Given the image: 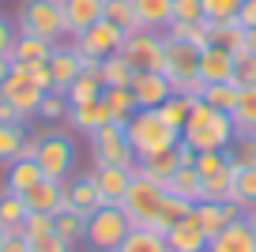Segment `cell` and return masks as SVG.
<instances>
[{
	"instance_id": "obj_26",
	"label": "cell",
	"mask_w": 256,
	"mask_h": 252,
	"mask_svg": "<svg viewBox=\"0 0 256 252\" xmlns=\"http://www.w3.org/2000/svg\"><path fill=\"white\" fill-rule=\"evenodd\" d=\"M26 204L23 196H16V192H8L4 184H0V230L8 237H19L23 234V222H26Z\"/></svg>"
},
{
	"instance_id": "obj_14",
	"label": "cell",
	"mask_w": 256,
	"mask_h": 252,
	"mask_svg": "<svg viewBox=\"0 0 256 252\" xmlns=\"http://www.w3.org/2000/svg\"><path fill=\"white\" fill-rule=\"evenodd\" d=\"M128 90H132L140 110H158V106L174 94V83H170L162 72H136L132 83H128Z\"/></svg>"
},
{
	"instance_id": "obj_54",
	"label": "cell",
	"mask_w": 256,
	"mask_h": 252,
	"mask_svg": "<svg viewBox=\"0 0 256 252\" xmlns=\"http://www.w3.org/2000/svg\"><path fill=\"white\" fill-rule=\"evenodd\" d=\"M0 252H30V241H26L23 234H19V237H8V241H4V248H0Z\"/></svg>"
},
{
	"instance_id": "obj_23",
	"label": "cell",
	"mask_w": 256,
	"mask_h": 252,
	"mask_svg": "<svg viewBox=\"0 0 256 252\" xmlns=\"http://www.w3.org/2000/svg\"><path fill=\"white\" fill-rule=\"evenodd\" d=\"M49 53H53V42L34 38V34H16L8 60H12V64H26V68H34V64H46Z\"/></svg>"
},
{
	"instance_id": "obj_30",
	"label": "cell",
	"mask_w": 256,
	"mask_h": 252,
	"mask_svg": "<svg viewBox=\"0 0 256 252\" xmlns=\"http://www.w3.org/2000/svg\"><path fill=\"white\" fill-rule=\"evenodd\" d=\"M53 234L60 237V241H68L72 248H80V244H87V218L64 207V211L53 214Z\"/></svg>"
},
{
	"instance_id": "obj_24",
	"label": "cell",
	"mask_w": 256,
	"mask_h": 252,
	"mask_svg": "<svg viewBox=\"0 0 256 252\" xmlns=\"http://www.w3.org/2000/svg\"><path fill=\"white\" fill-rule=\"evenodd\" d=\"M68 124H72L76 132L90 136V132H98L102 124H113V120H110V110H106V102H102V98H94V102L72 106V110H68Z\"/></svg>"
},
{
	"instance_id": "obj_31",
	"label": "cell",
	"mask_w": 256,
	"mask_h": 252,
	"mask_svg": "<svg viewBox=\"0 0 256 252\" xmlns=\"http://www.w3.org/2000/svg\"><path fill=\"white\" fill-rule=\"evenodd\" d=\"M166 192H170V196L188 200V204H200V196H204V177L196 174L192 166H181V170L166 181Z\"/></svg>"
},
{
	"instance_id": "obj_12",
	"label": "cell",
	"mask_w": 256,
	"mask_h": 252,
	"mask_svg": "<svg viewBox=\"0 0 256 252\" xmlns=\"http://www.w3.org/2000/svg\"><path fill=\"white\" fill-rule=\"evenodd\" d=\"M192 158H196V150H188L184 143H177V147H170V150H154V154L140 158V166H136V170L166 184L170 177H174L177 170H181V166H192Z\"/></svg>"
},
{
	"instance_id": "obj_3",
	"label": "cell",
	"mask_w": 256,
	"mask_h": 252,
	"mask_svg": "<svg viewBox=\"0 0 256 252\" xmlns=\"http://www.w3.org/2000/svg\"><path fill=\"white\" fill-rule=\"evenodd\" d=\"M16 34H34L53 46L68 38V23H64V4L60 0H23L16 16Z\"/></svg>"
},
{
	"instance_id": "obj_13",
	"label": "cell",
	"mask_w": 256,
	"mask_h": 252,
	"mask_svg": "<svg viewBox=\"0 0 256 252\" xmlns=\"http://www.w3.org/2000/svg\"><path fill=\"white\" fill-rule=\"evenodd\" d=\"M64 207L76 211V214H83V218H90V214L102 207L94 174H72L68 181H64Z\"/></svg>"
},
{
	"instance_id": "obj_56",
	"label": "cell",
	"mask_w": 256,
	"mask_h": 252,
	"mask_svg": "<svg viewBox=\"0 0 256 252\" xmlns=\"http://www.w3.org/2000/svg\"><path fill=\"white\" fill-rule=\"evenodd\" d=\"M8 72H12V60H8V56H0V83L8 79Z\"/></svg>"
},
{
	"instance_id": "obj_43",
	"label": "cell",
	"mask_w": 256,
	"mask_h": 252,
	"mask_svg": "<svg viewBox=\"0 0 256 252\" xmlns=\"http://www.w3.org/2000/svg\"><path fill=\"white\" fill-rule=\"evenodd\" d=\"M68 110H72V106H68V98H64L60 90H46V98H42L34 117L46 120V124H60V120H68Z\"/></svg>"
},
{
	"instance_id": "obj_37",
	"label": "cell",
	"mask_w": 256,
	"mask_h": 252,
	"mask_svg": "<svg viewBox=\"0 0 256 252\" xmlns=\"http://www.w3.org/2000/svg\"><path fill=\"white\" fill-rule=\"evenodd\" d=\"M192 106H196V98H192V94H170L166 102L158 106V117L166 120L174 132H181L184 120H188V113H192Z\"/></svg>"
},
{
	"instance_id": "obj_35",
	"label": "cell",
	"mask_w": 256,
	"mask_h": 252,
	"mask_svg": "<svg viewBox=\"0 0 256 252\" xmlns=\"http://www.w3.org/2000/svg\"><path fill=\"white\" fill-rule=\"evenodd\" d=\"M230 204L238 207L241 214H248L256 207V166L234 174V200H230Z\"/></svg>"
},
{
	"instance_id": "obj_15",
	"label": "cell",
	"mask_w": 256,
	"mask_h": 252,
	"mask_svg": "<svg viewBox=\"0 0 256 252\" xmlns=\"http://www.w3.org/2000/svg\"><path fill=\"white\" fill-rule=\"evenodd\" d=\"M46 68H49V76H53V90H60V94H64V90L72 87V79L83 72V56L76 53L72 42H60V46H53Z\"/></svg>"
},
{
	"instance_id": "obj_49",
	"label": "cell",
	"mask_w": 256,
	"mask_h": 252,
	"mask_svg": "<svg viewBox=\"0 0 256 252\" xmlns=\"http://www.w3.org/2000/svg\"><path fill=\"white\" fill-rule=\"evenodd\" d=\"M174 19L177 23H200L204 19V0H174Z\"/></svg>"
},
{
	"instance_id": "obj_29",
	"label": "cell",
	"mask_w": 256,
	"mask_h": 252,
	"mask_svg": "<svg viewBox=\"0 0 256 252\" xmlns=\"http://www.w3.org/2000/svg\"><path fill=\"white\" fill-rule=\"evenodd\" d=\"M117 252H170V244H166V234H158V230L132 226L128 237L117 244Z\"/></svg>"
},
{
	"instance_id": "obj_5",
	"label": "cell",
	"mask_w": 256,
	"mask_h": 252,
	"mask_svg": "<svg viewBox=\"0 0 256 252\" xmlns=\"http://www.w3.org/2000/svg\"><path fill=\"white\" fill-rule=\"evenodd\" d=\"M162 204H166V184L136 170V174H132V184H128V192H124V200H120V211L128 214V222L151 230L154 218H158V211H162Z\"/></svg>"
},
{
	"instance_id": "obj_50",
	"label": "cell",
	"mask_w": 256,
	"mask_h": 252,
	"mask_svg": "<svg viewBox=\"0 0 256 252\" xmlns=\"http://www.w3.org/2000/svg\"><path fill=\"white\" fill-rule=\"evenodd\" d=\"M30 252H76L68 241H60L56 234H49V237H34L30 241Z\"/></svg>"
},
{
	"instance_id": "obj_17",
	"label": "cell",
	"mask_w": 256,
	"mask_h": 252,
	"mask_svg": "<svg viewBox=\"0 0 256 252\" xmlns=\"http://www.w3.org/2000/svg\"><path fill=\"white\" fill-rule=\"evenodd\" d=\"M208 252H256V234L248 226V218H234L226 230H218L208 241Z\"/></svg>"
},
{
	"instance_id": "obj_58",
	"label": "cell",
	"mask_w": 256,
	"mask_h": 252,
	"mask_svg": "<svg viewBox=\"0 0 256 252\" xmlns=\"http://www.w3.org/2000/svg\"><path fill=\"white\" fill-rule=\"evenodd\" d=\"M245 218H248V226H252V234H256V207H252V211L245 214Z\"/></svg>"
},
{
	"instance_id": "obj_39",
	"label": "cell",
	"mask_w": 256,
	"mask_h": 252,
	"mask_svg": "<svg viewBox=\"0 0 256 252\" xmlns=\"http://www.w3.org/2000/svg\"><path fill=\"white\" fill-rule=\"evenodd\" d=\"M98 76H102V87H128L132 76H136V68L117 53V56H110V60L98 64Z\"/></svg>"
},
{
	"instance_id": "obj_33",
	"label": "cell",
	"mask_w": 256,
	"mask_h": 252,
	"mask_svg": "<svg viewBox=\"0 0 256 252\" xmlns=\"http://www.w3.org/2000/svg\"><path fill=\"white\" fill-rule=\"evenodd\" d=\"M102 102H106V110H110V120H113V124H124V120L140 110L128 87H106V90H102Z\"/></svg>"
},
{
	"instance_id": "obj_41",
	"label": "cell",
	"mask_w": 256,
	"mask_h": 252,
	"mask_svg": "<svg viewBox=\"0 0 256 252\" xmlns=\"http://www.w3.org/2000/svg\"><path fill=\"white\" fill-rule=\"evenodd\" d=\"M238 94H241V90L234 87V83H204V94L200 98L211 106V110H218V113H234Z\"/></svg>"
},
{
	"instance_id": "obj_46",
	"label": "cell",
	"mask_w": 256,
	"mask_h": 252,
	"mask_svg": "<svg viewBox=\"0 0 256 252\" xmlns=\"http://www.w3.org/2000/svg\"><path fill=\"white\" fill-rule=\"evenodd\" d=\"M241 12V0H204V19H211V23H230V19H238Z\"/></svg>"
},
{
	"instance_id": "obj_45",
	"label": "cell",
	"mask_w": 256,
	"mask_h": 252,
	"mask_svg": "<svg viewBox=\"0 0 256 252\" xmlns=\"http://www.w3.org/2000/svg\"><path fill=\"white\" fill-rule=\"evenodd\" d=\"M234 87L245 90V87H256V56L248 49L234 53Z\"/></svg>"
},
{
	"instance_id": "obj_55",
	"label": "cell",
	"mask_w": 256,
	"mask_h": 252,
	"mask_svg": "<svg viewBox=\"0 0 256 252\" xmlns=\"http://www.w3.org/2000/svg\"><path fill=\"white\" fill-rule=\"evenodd\" d=\"M38 154V136H26L23 140V150H19V158H34Z\"/></svg>"
},
{
	"instance_id": "obj_1",
	"label": "cell",
	"mask_w": 256,
	"mask_h": 252,
	"mask_svg": "<svg viewBox=\"0 0 256 252\" xmlns=\"http://www.w3.org/2000/svg\"><path fill=\"white\" fill-rule=\"evenodd\" d=\"M230 140H234L230 113H218V110H211L204 98H196V106H192L188 120H184V128H181V143L200 154V150H226Z\"/></svg>"
},
{
	"instance_id": "obj_11",
	"label": "cell",
	"mask_w": 256,
	"mask_h": 252,
	"mask_svg": "<svg viewBox=\"0 0 256 252\" xmlns=\"http://www.w3.org/2000/svg\"><path fill=\"white\" fill-rule=\"evenodd\" d=\"M0 98H4V102H12L26 120H30L34 113H38L46 90H42V83L34 79V68H26V64H12L8 79L0 83Z\"/></svg>"
},
{
	"instance_id": "obj_4",
	"label": "cell",
	"mask_w": 256,
	"mask_h": 252,
	"mask_svg": "<svg viewBox=\"0 0 256 252\" xmlns=\"http://www.w3.org/2000/svg\"><path fill=\"white\" fill-rule=\"evenodd\" d=\"M34 162L42 166V174L49 181H68L76 174V162H80V147H76V140L68 132L46 128V132H38V154H34Z\"/></svg>"
},
{
	"instance_id": "obj_9",
	"label": "cell",
	"mask_w": 256,
	"mask_h": 252,
	"mask_svg": "<svg viewBox=\"0 0 256 252\" xmlns=\"http://www.w3.org/2000/svg\"><path fill=\"white\" fill-rule=\"evenodd\" d=\"M132 222L120 207H98L87 218V248L90 252H117V244L128 237Z\"/></svg>"
},
{
	"instance_id": "obj_47",
	"label": "cell",
	"mask_w": 256,
	"mask_h": 252,
	"mask_svg": "<svg viewBox=\"0 0 256 252\" xmlns=\"http://www.w3.org/2000/svg\"><path fill=\"white\" fill-rule=\"evenodd\" d=\"M226 150H200V154L192 158V170L200 177H211V174H218V170H226Z\"/></svg>"
},
{
	"instance_id": "obj_51",
	"label": "cell",
	"mask_w": 256,
	"mask_h": 252,
	"mask_svg": "<svg viewBox=\"0 0 256 252\" xmlns=\"http://www.w3.org/2000/svg\"><path fill=\"white\" fill-rule=\"evenodd\" d=\"M12 42H16V26H12L4 16H0V56H8V53H12Z\"/></svg>"
},
{
	"instance_id": "obj_42",
	"label": "cell",
	"mask_w": 256,
	"mask_h": 252,
	"mask_svg": "<svg viewBox=\"0 0 256 252\" xmlns=\"http://www.w3.org/2000/svg\"><path fill=\"white\" fill-rule=\"evenodd\" d=\"M192 207H196V204H188V200H181V196H170V192H166V204H162V211H158V218H154V226H151V230L166 234V230L174 226V222L188 218V214H192Z\"/></svg>"
},
{
	"instance_id": "obj_34",
	"label": "cell",
	"mask_w": 256,
	"mask_h": 252,
	"mask_svg": "<svg viewBox=\"0 0 256 252\" xmlns=\"http://www.w3.org/2000/svg\"><path fill=\"white\" fill-rule=\"evenodd\" d=\"M230 120H234V132L256 136V87H245L238 94V106H234Z\"/></svg>"
},
{
	"instance_id": "obj_40",
	"label": "cell",
	"mask_w": 256,
	"mask_h": 252,
	"mask_svg": "<svg viewBox=\"0 0 256 252\" xmlns=\"http://www.w3.org/2000/svg\"><path fill=\"white\" fill-rule=\"evenodd\" d=\"M106 19H110L117 30H124V34L144 30V26H140L136 8H132V0H106Z\"/></svg>"
},
{
	"instance_id": "obj_22",
	"label": "cell",
	"mask_w": 256,
	"mask_h": 252,
	"mask_svg": "<svg viewBox=\"0 0 256 252\" xmlns=\"http://www.w3.org/2000/svg\"><path fill=\"white\" fill-rule=\"evenodd\" d=\"M23 204H26V211H42V214L64 211V181H49V177H42L30 192H23Z\"/></svg>"
},
{
	"instance_id": "obj_18",
	"label": "cell",
	"mask_w": 256,
	"mask_h": 252,
	"mask_svg": "<svg viewBox=\"0 0 256 252\" xmlns=\"http://www.w3.org/2000/svg\"><path fill=\"white\" fill-rule=\"evenodd\" d=\"M64 4V23H68V38L83 34L87 26H94L98 19H106V0H60Z\"/></svg>"
},
{
	"instance_id": "obj_32",
	"label": "cell",
	"mask_w": 256,
	"mask_h": 252,
	"mask_svg": "<svg viewBox=\"0 0 256 252\" xmlns=\"http://www.w3.org/2000/svg\"><path fill=\"white\" fill-rule=\"evenodd\" d=\"M208 26H211V46H222V49H230V53L248 49V30L238 19H230V23H211L208 19Z\"/></svg>"
},
{
	"instance_id": "obj_38",
	"label": "cell",
	"mask_w": 256,
	"mask_h": 252,
	"mask_svg": "<svg viewBox=\"0 0 256 252\" xmlns=\"http://www.w3.org/2000/svg\"><path fill=\"white\" fill-rule=\"evenodd\" d=\"M234 174L238 170H218V174H211V177H204V196L200 200H215V204H230L234 200Z\"/></svg>"
},
{
	"instance_id": "obj_52",
	"label": "cell",
	"mask_w": 256,
	"mask_h": 252,
	"mask_svg": "<svg viewBox=\"0 0 256 252\" xmlns=\"http://www.w3.org/2000/svg\"><path fill=\"white\" fill-rule=\"evenodd\" d=\"M0 124H26V117H23L12 102H4V98H0Z\"/></svg>"
},
{
	"instance_id": "obj_10",
	"label": "cell",
	"mask_w": 256,
	"mask_h": 252,
	"mask_svg": "<svg viewBox=\"0 0 256 252\" xmlns=\"http://www.w3.org/2000/svg\"><path fill=\"white\" fill-rule=\"evenodd\" d=\"M120 56L136 72H162L166 68V34L158 30H132L124 34Z\"/></svg>"
},
{
	"instance_id": "obj_21",
	"label": "cell",
	"mask_w": 256,
	"mask_h": 252,
	"mask_svg": "<svg viewBox=\"0 0 256 252\" xmlns=\"http://www.w3.org/2000/svg\"><path fill=\"white\" fill-rule=\"evenodd\" d=\"M200 83H234V53L222 46H208L200 53Z\"/></svg>"
},
{
	"instance_id": "obj_59",
	"label": "cell",
	"mask_w": 256,
	"mask_h": 252,
	"mask_svg": "<svg viewBox=\"0 0 256 252\" xmlns=\"http://www.w3.org/2000/svg\"><path fill=\"white\" fill-rule=\"evenodd\" d=\"M4 241H8V234H4V230H0V248H4Z\"/></svg>"
},
{
	"instance_id": "obj_57",
	"label": "cell",
	"mask_w": 256,
	"mask_h": 252,
	"mask_svg": "<svg viewBox=\"0 0 256 252\" xmlns=\"http://www.w3.org/2000/svg\"><path fill=\"white\" fill-rule=\"evenodd\" d=\"M248 53L256 56V26H252V30H248Z\"/></svg>"
},
{
	"instance_id": "obj_28",
	"label": "cell",
	"mask_w": 256,
	"mask_h": 252,
	"mask_svg": "<svg viewBox=\"0 0 256 252\" xmlns=\"http://www.w3.org/2000/svg\"><path fill=\"white\" fill-rule=\"evenodd\" d=\"M102 76H98V68H83L80 76L72 79V87L64 90V98H68V106H83V102H94V98H102Z\"/></svg>"
},
{
	"instance_id": "obj_6",
	"label": "cell",
	"mask_w": 256,
	"mask_h": 252,
	"mask_svg": "<svg viewBox=\"0 0 256 252\" xmlns=\"http://www.w3.org/2000/svg\"><path fill=\"white\" fill-rule=\"evenodd\" d=\"M162 76L174 83V94L200 98L204 94V83H200V49L188 46V42L166 38V68H162Z\"/></svg>"
},
{
	"instance_id": "obj_20",
	"label": "cell",
	"mask_w": 256,
	"mask_h": 252,
	"mask_svg": "<svg viewBox=\"0 0 256 252\" xmlns=\"http://www.w3.org/2000/svg\"><path fill=\"white\" fill-rule=\"evenodd\" d=\"M192 218L204 226V234H208V241L218 234V230H226L234 218H241V211L234 204H215V200H200V204L192 207Z\"/></svg>"
},
{
	"instance_id": "obj_19",
	"label": "cell",
	"mask_w": 256,
	"mask_h": 252,
	"mask_svg": "<svg viewBox=\"0 0 256 252\" xmlns=\"http://www.w3.org/2000/svg\"><path fill=\"white\" fill-rule=\"evenodd\" d=\"M166 244H170V252H208V234H204V226L188 214V218L174 222V226L166 230Z\"/></svg>"
},
{
	"instance_id": "obj_44",
	"label": "cell",
	"mask_w": 256,
	"mask_h": 252,
	"mask_svg": "<svg viewBox=\"0 0 256 252\" xmlns=\"http://www.w3.org/2000/svg\"><path fill=\"white\" fill-rule=\"evenodd\" d=\"M26 140V124H0V162H16Z\"/></svg>"
},
{
	"instance_id": "obj_2",
	"label": "cell",
	"mask_w": 256,
	"mask_h": 252,
	"mask_svg": "<svg viewBox=\"0 0 256 252\" xmlns=\"http://www.w3.org/2000/svg\"><path fill=\"white\" fill-rule=\"evenodd\" d=\"M124 136L132 143V150H136V158H147L154 150H170V147L181 143V132H174L158 117V110H136L124 120Z\"/></svg>"
},
{
	"instance_id": "obj_36",
	"label": "cell",
	"mask_w": 256,
	"mask_h": 252,
	"mask_svg": "<svg viewBox=\"0 0 256 252\" xmlns=\"http://www.w3.org/2000/svg\"><path fill=\"white\" fill-rule=\"evenodd\" d=\"M226 162H230V170H248V166H256V136L234 132L230 147H226Z\"/></svg>"
},
{
	"instance_id": "obj_8",
	"label": "cell",
	"mask_w": 256,
	"mask_h": 252,
	"mask_svg": "<svg viewBox=\"0 0 256 252\" xmlns=\"http://www.w3.org/2000/svg\"><path fill=\"white\" fill-rule=\"evenodd\" d=\"M87 140H90V158H94V166H124V170H136L140 166L136 150H132V143H128V136H124V124H102L98 132H90Z\"/></svg>"
},
{
	"instance_id": "obj_53",
	"label": "cell",
	"mask_w": 256,
	"mask_h": 252,
	"mask_svg": "<svg viewBox=\"0 0 256 252\" xmlns=\"http://www.w3.org/2000/svg\"><path fill=\"white\" fill-rule=\"evenodd\" d=\"M238 23L245 26V30H252L256 26V0H241V12H238Z\"/></svg>"
},
{
	"instance_id": "obj_25",
	"label": "cell",
	"mask_w": 256,
	"mask_h": 252,
	"mask_svg": "<svg viewBox=\"0 0 256 252\" xmlns=\"http://www.w3.org/2000/svg\"><path fill=\"white\" fill-rule=\"evenodd\" d=\"M42 166L34 162V158H16V162H8V174H4V188L16 192V196H23V192H30L34 184L42 181Z\"/></svg>"
},
{
	"instance_id": "obj_7",
	"label": "cell",
	"mask_w": 256,
	"mask_h": 252,
	"mask_svg": "<svg viewBox=\"0 0 256 252\" xmlns=\"http://www.w3.org/2000/svg\"><path fill=\"white\" fill-rule=\"evenodd\" d=\"M72 46H76V53L83 56V68H98L102 60H110V56L120 53V46H124V30H117L110 19H98L94 26H87L83 34H76Z\"/></svg>"
},
{
	"instance_id": "obj_16",
	"label": "cell",
	"mask_w": 256,
	"mask_h": 252,
	"mask_svg": "<svg viewBox=\"0 0 256 252\" xmlns=\"http://www.w3.org/2000/svg\"><path fill=\"white\" fill-rule=\"evenodd\" d=\"M94 184H98V196H102V207H120L128 184H132V174L136 170H124V166H94Z\"/></svg>"
},
{
	"instance_id": "obj_48",
	"label": "cell",
	"mask_w": 256,
	"mask_h": 252,
	"mask_svg": "<svg viewBox=\"0 0 256 252\" xmlns=\"http://www.w3.org/2000/svg\"><path fill=\"white\" fill-rule=\"evenodd\" d=\"M53 234V214H42V211H30L23 222V237L34 241V237H49Z\"/></svg>"
},
{
	"instance_id": "obj_27",
	"label": "cell",
	"mask_w": 256,
	"mask_h": 252,
	"mask_svg": "<svg viewBox=\"0 0 256 252\" xmlns=\"http://www.w3.org/2000/svg\"><path fill=\"white\" fill-rule=\"evenodd\" d=\"M132 8L140 16V26L144 30H166L170 19H174V0H132Z\"/></svg>"
}]
</instances>
